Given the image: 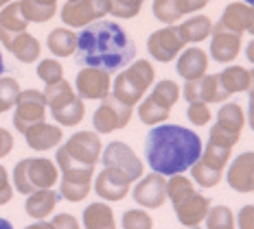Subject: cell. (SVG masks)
<instances>
[{
    "label": "cell",
    "mask_w": 254,
    "mask_h": 229,
    "mask_svg": "<svg viewBox=\"0 0 254 229\" xmlns=\"http://www.w3.org/2000/svg\"><path fill=\"white\" fill-rule=\"evenodd\" d=\"M131 196H134V201L140 207H147V210H158V207H162L167 201L165 175L151 173V175H147V177H142L138 183H136Z\"/></svg>",
    "instance_id": "14"
},
{
    "label": "cell",
    "mask_w": 254,
    "mask_h": 229,
    "mask_svg": "<svg viewBox=\"0 0 254 229\" xmlns=\"http://www.w3.org/2000/svg\"><path fill=\"white\" fill-rule=\"evenodd\" d=\"M29 22L22 15V9H20V2H9L7 7H2L0 11V42L7 48L11 44V40L18 33H24Z\"/></svg>",
    "instance_id": "23"
},
{
    "label": "cell",
    "mask_w": 254,
    "mask_h": 229,
    "mask_svg": "<svg viewBox=\"0 0 254 229\" xmlns=\"http://www.w3.org/2000/svg\"><path fill=\"white\" fill-rule=\"evenodd\" d=\"M121 223L123 229H153V218L145 210H127Z\"/></svg>",
    "instance_id": "42"
},
{
    "label": "cell",
    "mask_w": 254,
    "mask_h": 229,
    "mask_svg": "<svg viewBox=\"0 0 254 229\" xmlns=\"http://www.w3.org/2000/svg\"><path fill=\"white\" fill-rule=\"evenodd\" d=\"M187 118L193 122L195 127H204L210 122V118H213V111H210V107L206 103H189Z\"/></svg>",
    "instance_id": "43"
},
{
    "label": "cell",
    "mask_w": 254,
    "mask_h": 229,
    "mask_svg": "<svg viewBox=\"0 0 254 229\" xmlns=\"http://www.w3.org/2000/svg\"><path fill=\"white\" fill-rule=\"evenodd\" d=\"M171 116V109L165 107L162 103H158L153 96H147L138 105V118L145 125H158V122H167Z\"/></svg>",
    "instance_id": "32"
},
{
    "label": "cell",
    "mask_w": 254,
    "mask_h": 229,
    "mask_svg": "<svg viewBox=\"0 0 254 229\" xmlns=\"http://www.w3.org/2000/svg\"><path fill=\"white\" fill-rule=\"evenodd\" d=\"M20 94V83L11 77H0V114L9 111L15 105Z\"/></svg>",
    "instance_id": "39"
},
{
    "label": "cell",
    "mask_w": 254,
    "mask_h": 229,
    "mask_svg": "<svg viewBox=\"0 0 254 229\" xmlns=\"http://www.w3.org/2000/svg\"><path fill=\"white\" fill-rule=\"evenodd\" d=\"M142 2L145 0H110V13L114 18H123V20L136 18L140 13Z\"/></svg>",
    "instance_id": "40"
},
{
    "label": "cell",
    "mask_w": 254,
    "mask_h": 229,
    "mask_svg": "<svg viewBox=\"0 0 254 229\" xmlns=\"http://www.w3.org/2000/svg\"><path fill=\"white\" fill-rule=\"evenodd\" d=\"M57 201H60V192H55L53 188H46V190H35V192L29 194L24 203V210L26 214L35 221H44L46 216L53 214V210L57 207Z\"/></svg>",
    "instance_id": "24"
},
{
    "label": "cell",
    "mask_w": 254,
    "mask_h": 229,
    "mask_svg": "<svg viewBox=\"0 0 254 229\" xmlns=\"http://www.w3.org/2000/svg\"><path fill=\"white\" fill-rule=\"evenodd\" d=\"M11 199H13V190H11V183H9L7 168L0 164V205H7Z\"/></svg>",
    "instance_id": "44"
},
{
    "label": "cell",
    "mask_w": 254,
    "mask_h": 229,
    "mask_svg": "<svg viewBox=\"0 0 254 229\" xmlns=\"http://www.w3.org/2000/svg\"><path fill=\"white\" fill-rule=\"evenodd\" d=\"M83 229H116L112 207L105 203H90L83 210Z\"/></svg>",
    "instance_id": "27"
},
{
    "label": "cell",
    "mask_w": 254,
    "mask_h": 229,
    "mask_svg": "<svg viewBox=\"0 0 254 229\" xmlns=\"http://www.w3.org/2000/svg\"><path fill=\"white\" fill-rule=\"evenodd\" d=\"M219 24L235 33L254 35V7L246 2H230L221 13Z\"/></svg>",
    "instance_id": "20"
},
{
    "label": "cell",
    "mask_w": 254,
    "mask_h": 229,
    "mask_svg": "<svg viewBox=\"0 0 254 229\" xmlns=\"http://www.w3.org/2000/svg\"><path fill=\"white\" fill-rule=\"evenodd\" d=\"M189 170H190V175H193V183H197L199 188H215V185H219V181L224 179L221 170L208 168L204 162H199V159Z\"/></svg>",
    "instance_id": "34"
},
{
    "label": "cell",
    "mask_w": 254,
    "mask_h": 229,
    "mask_svg": "<svg viewBox=\"0 0 254 229\" xmlns=\"http://www.w3.org/2000/svg\"><path fill=\"white\" fill-rule=\"evenodd\" d=\"M110 13V0H72L62 7V22L72 29H81Z\"/></svg>",
    "instance_id": "9"
},
{
    "label": "cell",
    "mask_w": 254,
    "mask_h": 229,
    "mask_svg": "<svg viewBox=\"0 0 254 229\" xmlns=\"http://www.w3.org/2000/svg\"><path fill=\"white\" fill-rule=\"evenodd\" d=\"M9 2H11V0H0V9H2V7H7Z\"/></svg>",
    "instance_id": "55"
},
{
    "label": "cell",
    "mask_w": 254,
    "mask_h": 229,
    "mask_svg": "<svg viewBox=\"0 0 254 229\" xmlns=\"http://www.w3.org/2000/svg\"><path fill=\"white\" fill-rule=\"evenodd\" d=\"M176 29L184 44H199V42H204L206 37L213 33V22L206 15H193V18L184 20Z\"/></svg>",
    "instance_id": "26"
},
{
    "label": "cell",
    "mask_w": 254,
    "mask_h": 229,
    "mask_svg": "<svg viewBox=\"0 0 254 229\" xmlns=\"http://www.w3.org/2000/svg\"><path fill=\"white\" fill-rule=\"evenodd\" d=\"M208 2H210V0H178V4H180V13H182V15L199 11V9H204Z\"/></svg>",
    "instance_id": "47"
},
{
    "label": "cell",
    "mask_w": 254,
    "mask_h": 229,
    "mask_svg": "<svg viewBox=\"0 0 254 229\" xmlns=\"http://www.w3.org/2000/svg\"><path fill=\"white\" fill-rule=\"evenodd\" d=\"M42 94H44L46 107L51 109L55 122H60L64 127H75L83 120V116H86L83 98H79L75 88L66 79H62V81L53 85H46V90Z\"/></svg>",
    "instance_id": "4"
},
{
    "label": "cell",
    "mask_w": 254,
    "mask_h": 229,
    "mask_svg": "<svg viewBox=\"0 0 254 229\" xmlns=\"http://www.w3.org/2000/svg\"><path fill=\"white\" fill-rule=\"evenodd\" d=\"M243 2H246V4H252V7H254V0H243Z\"/></svg>",
    "instance_id": "56"
},
{
    "label": "cell",
    "mask_w": 254,
    "mask_h": 229,
    "mask_svg": "<svg viewBox=\"0 0 254 229\" xmlns=\"http://www.w3.org/2000/svg\"><path fill=\"white\" fill-rule=\"evenodd\" d=\"M182 94L187 98V103H206V105L224 103L230 96L219 81V74H204L202 79L187 81Z\"/></svg>",
    "instance_id": "11"
},
{
    "label": "cell",
    "mask_w": 254,
    "mask_h": 229,
    "mask_svg": "<svg viewBox=\"0 0 254 229\" xmlns=\"http://www.w3.org/2000/svg\"><path fill=\"white\" fill-rule=\"evenodd\" d=\"M60 179V168L46 157H24L13 168V185L20 194L53 188Z\"/></svg>",
    "instance_id": "5"
},
{
    "label": "cell",
    "mask_w": 254,
    "mask_h": 229,
    "mask_svg": "<svg viewBox=\"0 0 254 229\" xmlns=\"http://www.w3.org/2000/svg\"><path fill=\"white\" fill-rule=\"evenodd\" d=\"M92 175L94 168H72V170H62V185H60V196L70 203H79L90 194L92 188Z\"/></svg>",
    "instance_id": "15"
},
{
    "label": "cell",
    "mask_w": 254,
    "mask_h": 229,
    "mask_svg": "<svg viewBox=\"0 0 254 229\" xmlns=\"http://www.w3.org/2000/svg\"><path fill=\"white\" fill-rule=\"evenodd\" d=\"M131 109L134 107L121 103L114 96H105L92 116L94 129H97V133H112V131L125 129L127 122L131 120Z\"/></svg>",
    "instance_id": "10"
},
{
    "label": "cell",
    "mask_w": 254,
    "mask_h": 229,
    "mask_svg": "<svg viewBox=\"0 0 254 229\" xmlns=\"http://www.w3.org/2000/svg\"><path fill=\"white\" fill-rule=\"evenodd\" d=\"M239 229H254V205H243L237 214Z\"/></svg>",
    "instance_id": "45"
},
{
    "label": "cell",
    "mask_w": 254,
    "mask_h": 229,
    "mask_svg": "<svg viewBox=\"0 0 254 229\" xmlns=\"http://www.w3.org/2000/svg\"><path fill=\"white\" fill-rule=\"evenodd\" d=\"M226 181L235 192L250 194L254 192V151H246L235 157V162L228 164Z\"/></svg>",
    "instance_id": "16"
},
{
    "label": "cell",
    "mask_w": 254,
    "mask_h": 229,
    "mask_svg": "<svg viewBox=\"0 0 254 229\" xmlns=\"http://www.w3.org/2000/svg\"><path fill=\"white\" fill-rule=\"evenodd\" d=\"M22 136L26 137V144L33 151H51L53 146H57L64 140L62 127L49 125V122H38V125L29 127Z\"/></svg>",
    "instance_id": "22"
},
{
    "label": "cell",
    "mask_w": 254,
    "mask_h": 229,
    "mask_svg": "<svg viewBox=\"0 0 254 229\" xmlns=\"http://www.w3.org/2000/svg\"><path fill=\"white\" fill-rule=\"evenodd\" d=\"M204 221H206V227L208 229H235V214H232V210L226 205L210 207Z\"/></svg>",
    "instance_id": "36"
},
{
    "label": "cell",
    "mask_w": 254,
    "mask_h": 229,
    "mask_svg": "<svg viewBox=\"0 0 254 229\" xmlns=\"http://www.w3.org/2000/svg\"><path fill=\"white\" fill-rule=\"evenodd\" d=\"M176 70L184 81L202 79L206 74V70H208V55H206L202 48H197V46H190V48L180 52Z\"/></svg>",
    "instance_id": "21"
},
{
    "label": "cell",
    "mask_w": 254,
    "mask_h": 229,
    "mask_svg": "<svg viewBox=\"0 0 254 229\" xmlns=\"http://www.w3.org/2000/svg\"><path fill=\"white\" fill-rule=\"evenodd\" d=\"M13 107V127L20 133H24L38 122H44L46 118V98L38 90H20Z\"/></svg>",
    "instance_id": "7"
},
{
    "label": "cell",
    "mask_w": 254,
    "mask_h": 229,
    "mask_svg": "<svg viewBox=\"0 0 254 229\" xmlns=\"http://www.w3.org/2000/svg\"><path fill=\"white\" fill-rule=\"evenodd\" d=\"M202 140L193 129L180 125L153 127L145 142V157L153 173L158 175H182L202 155Z\"/></svg>",
    "instance_id": "2"
},
{
    "label": "cell",
    "mask_w": 254,
    "mask_h": 229,
    "mask_svg": "<svg viewBox=\"0 0 254 229\" xmlns=\"http://www.w3.org/2000/svg\"><path fill=\"white\" fill-rule=\"evenodd\" d=\"M153 15L158 22L162 24H176L182 13H180V4L178 0H153Z\"/></svg>",
    "instance_id": "37"
},
{
    "label": "cell",
    "mask_w": 254,
    "mask_h": 229,
    "mask_svg": "<svg viewBox=\"0 0 254 229\" xmlns=\"http://www.w3.org/2000/svg\"><path fill=\"white\" fill-rule=\"evenodd\" d=\"M147 48H149V55L156 61L169 63L182 52L184 42H182V37H180L176 26L169 24V26H165V29L153 31V33L149 35V40H147Z\"/></svg>",
    "instance_id": "13"
},
{
    "label": "cell",
    "mask_w": 254,
    "mask_h": 229,
    "mask_svg": "<svg viewBox=\"0 0 254 229\" xmlns=\"http://www.w3.org/2000/svg\"><path fill=\"white\" fill-rule=\"evenodd\" d=\"M230 151H232V148H226V146H219V144L208 142V144L202 148L199 162H204L208 168L221 170V173H224L226 166H228V162H230Z\"/></svg>",
    "instance_id": "33"
},
{
    "label": "cell",
    "mask_w": 254,
    "mask_h": 229,
    "mask_svg": "<svg viewBox=\"0 0 254 229\" xmlns=\"http://www.w3.org/2000/svg\"><path fill=\"white\" fill-rule=\"evenodd\" d=\"M149 96H153L158 103L165 105V107L173 109V105H176L180 98V85L176 81H171V79H162V81L156 83V88L151 90Z\"/></svg>",
    "instance_id": "35"
},
{
    "label": "cell",
    "mask_w": 254,
    "mask_h": 229,
    "mask_svg": "<svg viewBox=\"0 0 254 229\" xmlns=\"http://www.w3.org/2000/svg\"><path fill=\"white\" fill-rule=\"evenodd\" d=\"M20 9L26 22H49L57 11V0H20Z\"/></svg>",
    "instance_id": "29"
},
{
    "label": "cell",
    "mask_w": 254,
    "mask_h": 229,
    "mask_svg": "<svg viewBox=\"0 0 254 229\" xmlns=\"http://www.w3.org/2000/svg\"><path fill=\"white\" fill-rule=\"evenodd\" d=\"M2 72H4V61H2V52H0V77H2Z\"/></svg>",
    "instance_id": "54"
},
{
    "label": "cell",
    "mask_w": 254,
    "mask_h": 229,
    "mask_svg": "<svg viewBox=\"0 0 254 229\" xmlns=\"http://www.w3.org/2000/svg\"><path fill=\"white\" fill-rule=\"evenodd\" d=\"M248 94H250V107H248V125H250V129L254 131V90H248Z\"/></svg>",
    "instance_id": "49"
},
{
    "label": "cell",
    "mask_w": 254,
    "mask_h": 229,
    "mask_svg": "<svg viewBox=\"0 0 254 229\" xmlns=\"http://www.w3.org/2000/svg\"><path fill=\"white\" fill-rule=\"evenodd\" d=\"M0 229H13V225L7 221V218H0Z\"/></svg>",
    "instance_id": "52"
},
{
    "label": "cell",
    "mask_w": 254,
    "mask_h": 229,
    "mask_svg": "<svg viewBox=\"0 0 254 229\" xmlns=\"http://www.w3.org/2000/svg\"><path fill=\"white\" fill-rule=\"evenodd\" d=\"M195 190L193 185V179L184 177V175H171L167 181V199L171 201V203H176L178 199H182V196L190 194Z\"/></svg>",
    "instance_id": "38"
},
{
    "label": "cell",
    "mask_w": 254,
    "mask_h": 229,
    "mask_svg": "<svg viewBox=\"0 0 254 229\" xmlns=\"http://www.w3.org/2000/svg\"><path fill=\"white\" fill-rule=\"evenodd\" d=\"M51 225H53V229H79L77 218L70 214H57L51 221Z\"/></svg>",
    "instance_id": "46"
},
{
    "label": "cell",
    "mask_w": 254,
    "mask_h": 229,
    "mask_svg": "<svg viewBox=\"0 0 254 229\" xmlns=\"http://www.w3.org/2000/svg\"><path fill=\"white\" fill-rule=\"evenodd\" d=\"M68 2H72V0H68Z\"/></svg>",
    "instance_id": "58"
},
{
    "label": "cell",
    "mask_w": 254,
    "mask_h": 229,
    "mask_svg": "<svg viewBox=\"0 0 254 229\" xmlns=\"http://www.w3.org/2000/svg\"><path fill=\"white\" fill-rule=\"evenodd\" d=\"M24 229H53V225L51 223H44V221H38V223H33V225H29Z\"/></svg>",
    "instance_id": "50"
},
{
    "label": "cell",
    "mask_w": 254,
    "mask_h": 229,
    "mask_svg": "<svg viewBox=\"0 0 254 229\" xmlns=\"http://www.w3.org/2000/svg\"><path fill=\"white\" fill-rule=\"evenodd\" d=\"M101 162L105 168L121 170L129 181H138L142 177V170H145L140 157L134 153V148L129 144H125V142H119V140L110 142V144L105 146V151H101Z\"/></svg>",
    "instance_id": "8"
},
{
    "label": "cell",
    "mask_w": 254,
    "mask_h": 229,
    "mask_svg": "<svg viewBox=\"0 0 254 229\" xmlns=\"http://www.w3.org/2000/svg\"><path fill=\"white\" fill-rule=\"evenodd\" d=\"M101 137L94 131H79L70 136V140L57 151V168L72 170V168H94L101 159Z\"/></svg>",
    "instance_id": "3"
},
{
    "label": "cell",
    "mask_w": 254,
    "mask_h": 229,
    "mask_svg": "<svg viewBox=\"0 0 254 229\" xmlns=\"http://www.w3.org/2000/svg\"><path fill=\"white\" fill-rule=\"evenodd\" d=\"M187 229H199V227H187Z\"/></svg>",
    "instance_id": "57"
},
{
    "label": "cell",
    "mask_w": 254,
    "mask_h": 229,
    "mask_svg": "<svg viewBox=\"0 0 254 229\" xmlns=\"http://www.w3.org/2000/svg\"><path fill=\"white\" fill-rule=\"evenodd\" d=\"M246 57H248V61H250V63H254V40L246 46Z\"/></svg>",
    "instance_id": "51"
},
{
    "label": "cell",
    "mask_w": 254,
    "mask_h": 229,
    "mask_svg": "<svg viewBox=\"0 0 254 229\" xmlns=\"http://www.w3.org/2000/svg\"><path fill=\"white\" fill-rule=\"evenodd\" d=\"M77 63L114 72L129 66L136 57V44L123 26L110 20H97L77 35Z\"/></svg>",
    "instance_id": "1"
},
{
    "label": "cell",
    "mask_w": 254,
    "mask_h": 229,
    "mask_svg": "<svg viewBox=\"0 0 254 229\" xmlns=\"http://www.w3.org/2000/svg\"><path fill=\"white\" fill-rule=\"evenodd\" d=\"M243 125H246V114H243V109L237 103H226V105L219 107V111H217L215 127L219 131L228 133V136L241 137Z\"/></svg>",
    "instance_id": "25"
},
{
    "label": "cell",
    "mask_w": 254,
    "mask_h": 229,
    "mask_svg": "<svg viewBox=\"0 0 254 229\" xmlns=\"http://www.w3.org/2000/svg\"><path fill=\"white\" fill-rule=\"evenodd\" d=\"M38 77L44 81L46 85H53L64 79V68L60 61L55 59H42L38 63Z\"/></svg>",
    "instance_id": "41"
},
{
    "label": "cell",
    "mask_w": 254,
    "mask_h": 229,
    "mask_svg": "<svg viewBox=\"0 0 254 229\" xmlns=\"http://www.w3.org/2000/svg\"><path fill=\"white\" fill-rule=\"evenodd\" d=\"M11 151H13V136L0 127V159L7 157Z\"/></svg>",
    "instance_id": "48"
},
{
    "label": "cell",
    "mask_w": 254,
    "mask_h": 229,
    "mask_svg": "<svg viewBox=\"0 0 254 229\" xmlns=\"http://www.w3.org/2000/svg\"><path fill=\"white\" fill-rule=\"evenodd\" d=\"M241 52V33L224 29L219 22L210 33V57L219 63H230Z\"/></svg>",
    "instance_id": "18"
},
{
    "label": "cell",
    "mask_w": 254,
    "mask_h": 229,
    "mask_svg": "<svg viewBox=\"0 0 254 229\" xmlns=\"http://www.w3.org/2000/svg\"><path fill=\"white\" fill-rule=\"evenodd\" d=\"M9 52H13V57L22 63H33L40 57V42L35 40L31 33H18L11 40V44L7 46Z\"/></svg>",
    "instance_id": "28"
},
{
    "label": "cell",
    "mask_w": 254,
    "mask_h": 229,
    "mask_svg": "<svg viewBox=\"0 0 254 229\" xmlns=\"http://www.w3.org/2000/svg\"><path fill=\"white\" fill-rule=\"evenodd\" d=\"M46 46L53 55L70 57L77 50V33H72L70 29H53L46 37Z\"/></svg>",
    "instance_id": "30"
},
{
    "label": "cell",
    "mask_w": 254,
    "mask_h": 229,
    "mask_svg": "<svg viewBox=\"0 0 254 229\" xmlns=\"http://www.w3.org/2000/svg\"><path fill=\"white\" fill-rule=\"evenodd\" d=\"M110 90H112V79H110L108 70H101V68H83V70H79L75 81V92L79 94V98L103 100L105 96H110Z\"/></svg>",
    "instance_id": "12"
},
{
    "label": "cell",
    "mask_w": 254,
    "mask_h": 229,
    "mask_svg": "<svg viewBox=\"0 0 254 229\" xmlns=\"http://www.w3.org/2000/svg\"><path fill=\"white\" fill-rule=\"evenodd\" d=\"M173 210H176V218L184 227H197L206 218V214H208L210 199L199 194L197 190H193L190 194L178 199L176 203H173Z\"/></svg>",
    "instance_id": "17"
},
{
    "label": "cell",
    "mask_w": 254,
    "mask_h": 229,
    "mask_svg": "<svg viewBox=\"0 0 254 229\" xmlns=\"http://www.w3.org/2000/svg\"><path fill=\"white\" fill-rule=\"evenodd\" d=\"M248 90H254V70H250V83H248Z\"/></svg>",
    "instance_id": "53"
},
{
    "label": "cell",
    "mask_w": 254,
    "mask_h": 229,
    "mask_svg": "<svg viewBox=\"0 0 254 229\" xmlns=\"http://www.w3.org/2000/svg\"><path fill=\"white\" fill-rule=\"evenodd\" d=\"M219 81L228 94L248 92V83H250V70L243 66H228L226 70L219 72Z\"/></svg>",
    "instance_id": "31"
},
{
    "label": "cell",
    "mask_w": 254,
    "mask_h": 229,
    "mask_svg": "<svg viewBox=\"0 0 254 229\" xmlns=\"http://www.w3.org/2000/svg\"><path fill=\"white\" fill-rule=\"evenodd\" d=\"M153 79H156V70L147 59L134 61L129 68H125L123 72H119V77L114 79L112 85V96L121 103L129 105H138L145 92L151 88Z\"/></svg>",
    "instance_id": "6"
},
{
    "label": "cell",
    "mask_w": 254,
    "mask_h": 229,
    "mask_svg": "<svg viewBox=\"0 0 254 229\" xmlns=\"http://www.w3.org/2000/svg\"><path fill=\"white\" fill-rule=\"evenodd\" d=\"M129 185H131V181L121 170L103 166V170L97 175V181H94V192L101 196V199L114 203V201H123L129 194Z\"/></svg>",
    "instance_id": "19"
}]
</instances>
